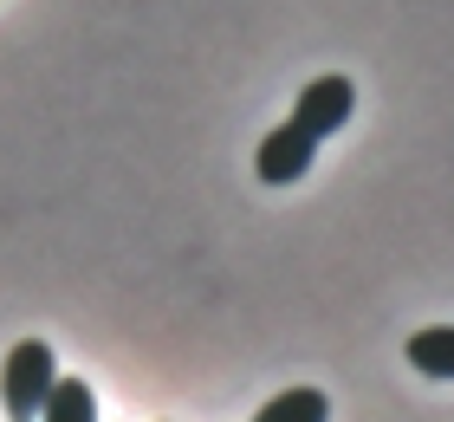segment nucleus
Segmentation results:
<instances>
[{
	"label": "nucleus",
	"mask_w": 454,
	"mask_h": 422,
	"mask_svg": "<svg viewBox=\"0 0 454 422\" xmlns=\"http://www.w3.org/2000/svg\"><path fill=\"white\" fill-rule=\"evenodd\" d=\"M39 422H98V390L85 377H59L39 403Z\"/></svg>",
	"instance_id": "20e7f679"
},
{
	"label": "nucleus",
	"mask_w": 454,
	"mask_h": 422,
	"mask_svg": "<svg viewBox=\"0 0 454 422\" xmlns=\"http://www.w3.org/2000/svg\"><path fill=\"white\" fill-rule=\"evenodd\" d=\"M325 416H332V403H325V390L299 384V390H279L273 403H260V416H254V422H325Z\"/></svg>",
	"instance_id": "423d86ee"
},
{
	"label": "nucleus",
	"mask_w": 454,
	"mask_h": 422,
	"mask_svg": "<svg viewBox=\"0 0 454 422\" xmlns=\"http://www.w3.org/2000/svg\"><path fill=\"white\" fill-rule=\"evenodd\" d=\"M409 364L422 377H448L454 384V325H422L409 338Z\"/></svg>",
	"instance_id": "39448f33"
},
{
	"label": "nucleus",
	"mask_w": 454,
	"mask_h": 422,
	"mask_svg": "<svg viewBox=\"0 0 454 422\" xmlns=\"http://www.w3.org/2000/svg\"><path fill=\"white\" fill-rule=\"evenodd\" d=\"M350 111H357V84H350L344 72H325V78H312L299 92V104H293V123L312 143H325V137H338L344 123H350Z\"/></svg>",
	"instance_id": "f03ea898"
},
{
	"label": "nucleus",
	"mask_w": 454,
	"mask_h": 422,
	"mask_svg": "<svg viewBox=\"0 0 454 422\" xmlns=\"http://www.w3.org/2000/svg\"><path fill=\"white\" fill-rule=\"evenodd\" d=\"M52 384H59V351L46 345V338H20V345L7 351V364H0V403H7V416L33 422Z\"/></svg>",
	"instance_id": "f257e3e1"
},
{
	"label": "nucleus",
	"mask_w": 454,
	"mask_h": 422,
	"mask_svg": "<svg viewBox=\"0 0 454 422\" xmlns=\"http://www.w3.org/2000/svg\"><path fill=\"white\" fill-rule=\"evenodd\" d=\"M312 156H318V143L305 137L293 117H286L279 131H266V137H260V150H254V176H260L266 188H293L305 169H312Z\"/></svg>",
	"instance_id": "7ed1b4c3"
}]
</instances>
